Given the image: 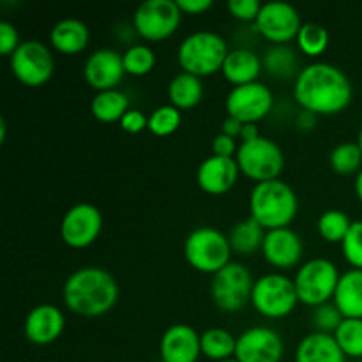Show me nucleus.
I'll return each instance as SVG.
<instances>
[{"label": "nucleus", "instance_id": "nucleus-1", "mask_svg": "<svg viewBox=\"0 0 362 362\" xmlns=\"http://www.w3.org/2000/svg\"><path fill=\"white\" fill-rule=\"evenodd\" d=\"M352 85L339 67L315 62L299 71L293 98L306 112L315 115H334L352 101Z\"/></svg>", "mask_w": 362, "mask_h": 362}, {"label": "nucleus", "instance_id": "nucleus-2", "mask_svg": "<svg viewBox=\"0 0 362 362\" xmlns=\"http://www.w3.org/2000/svg\"><path fill=\"white\" fill-rule=\"evenodd\" d=\"M119 299V285L108 271L101 267H81L67 278L64 285V303L80 317L106 315Z\"/></svg>", "mask_w": 362, "mask_h": 362}, {"label": "nucleus", "instance_id": "nucleus-3", "mask_svg": "<svg viewBox=\"0 0 362 362\" xmlns=\"http://www.w3.org/2000/svg\"><path fill=\"white\" fill-rule=\"evenodd\" d=\"M299 200L292 187L283 180H267L253 187L250 197L251 218L265 230L288 228L297 216Z\"/></svg>", "mask_w": 362, "mask_h": 362}, {"label": "nucleus", "instance_id": "nucleus-4", "mask_svg": "<svg viewBox=\"0 0 362 362\" xmlns=\"http://www.w3.org/2000/svg\"><path fill=\"white\" fill-rule=\"evenodd\" d=\"M228 53L230 49L221 35L211 30H198L180 42L177 59L184 73L202 78L221 71Z\"/></svg>", "mask_w": 362, "mask_h": 362}, {"label": "nucleus", "instance_id": "nucleus-5", "mask_svg": "<svg viewBox=\"0 0 362 362\" xmlns=\"http://www.w3.org/2000/svg\"><path fill=\"white\" fill-rule=\"evenodd\" d=\"M232 246L228 237L212 226H200L187 235L184 243V255L187 264L198 272L212 274L230 264Z\"/></svg>", "mask_w": 362, "mask_h": 362}, {"label": "nucleus", "instance_id": "nucleus-6", "mask_svg": "<svg viewBox=\"0 0 362 362\" xmlns=\"http://www.w3.org/2000/svg\"><path fill=\"white\" fill-rule=\"evenodd\" d=\"M339 278L341 274L331 260L311 258L297 271L296 279H293L299 303L311 308L327 304L329 300L334 299Z\"/></svg>", "mask_w": 362, "mask_h": 362}, {"label": "nucleus", "instance_id": "nucleus-7", "mask_svg": "<svg viewBox=\"0 0 362 362\" xmlns=\"http://www.w3.org/2000/svg\"><path fill=\"white\" fill-rule=\"evenodd\" d=\"M239 170L257 184L276 180L285 168V156L276 141L258 136L251 141H243L235 154Z\"/></svg>", "mask_w": 362, "mask_h": 362}, {"label": "nucleus", "instance_id": "nucleus-8", "mask_svg": "<svg viewBox=\"0 0 362 362\" xmlns=\"http://www.w3.org/2000/svg\"><path fill=\"white\" fill-rule=\"evenodd\" d=\"M251 303L258 313L267 318L288 317L299 303L296 283L278 272L262 276L255 281Z\"/></svg>", "mask_w": 362, "mask_h": 362}, {"label": "nucleus", "instance_id": "nucleus-9", "mask_svg": "<svg viewBox=\"0 0 362 362\" xmlns=\"http://www.w3.org/2000/svg\"><path fill=\"white\" fill-rule=\"evenodd\" d=\"M255 281L246 265L230 262L212 278L211 296L216 306L226 313H235L246 306L253 296Z\"/></svg>", "mask_w": 362, "mask_h": 362}, {"label": "nucleus", "instance_id": "nucleus-10", "mask_svg": "<svg viewBox=\"0 0 362 362\" xmlns=\"http://www.w3.org/2000/svg\"><path fill=\"white\" fill-rule=\"evenodd\" d=\"M182 11L173 0H147L134 11L133 27L147 41H163L179 28Z\"/></svg>", "mask_w": 362, "mask_h": 362}, {"label": "nucleus", "instance_id": "nucleus-11", "mask_svg": "<svg viewBox=\"0 0 362 362\" xmlns=\"http://www.w3.org/2000/svg\"><path fill=\"white\" fill-rule=\"evenodd\" d=\"M55 62L48 46L41 41H23L11 55V71L28 87H41L52 78Z\"/></svg>", "mask_w": 362, "mask_h": 362}, {"label": "nucleus", "instance_id": "nucleus-12", "mask_svg": "<svg viewBox=\"0 0 362 362\" xmlns=\"http://www.w3.org/2000/svg\"><path fill=\"white\" fill-rule=\"evenodd\" d=\"M272 105V92L260 81L233 87L226 95V112L243 124H257L271 113Z\"/></svg>", "mask_w": 362, "mask_h": 362}, {"label": "nucleus", "instance_id": "nucleus-13", "mask_svg": "<svg viewBox=\"0 0 362 362\" xmlns=\"http://www.w3.org/2000/svg\"><path fill=\"white\" fill-rule=\"evenodd\" d=\"M257 30L276 45H285L299 35L300 14L288 2H267L262 4L260 14L255 21Z\"/></svg>", "mask_w": 362, "mask_h": 362}, {"label": "nucleus", "instance_id": "nucleus-14", "mask_svg": "<svg viewBox=\"0 0 362 362\" xmlns=\"http://www.w3.org/2000/svg\"><path fill=\"white\" fill-rule=\"evenodd\" d=\"M103 228V214L95 205L78 204L66 212L60 225V235L67 246L83 250L95 243Z\"/></svg>", "mask_w": 362, "mask_h": 362}, {"label": "nucleus", "instance_id": "nucleus-15", "mask_svg": "<svg viewBox=\"0 0 362 362\" xmlns=\"http://www.w3.org/2000/svg\"><path fill=\"white\" fill-rule=\"evenodd\" d=\"M283 339L274 329L251 327L237 338L235 359L239 362H281Z\"/></svg>", "mask_w": 362, "mask_h": 362}, {"label": "nucleus", "instance_id": "nucleus-16", "mask_svg": "<svg viewBox=\"0 0 362 362\" xmlns=\"http://www.w3.org/2000/svg\"><path fill=\"white\" fill-rule=\"evenodd\" d=\"M126 69L120 53L115 49L101 48L92 53L83 66V76L87 83L98 92L113 90L122 81Z\"/></svg>", "mask_w": 362, "mask_h": 362}, {"label": "nucleus", "instance_id": "nucleus-17", "mask_svg": "<svg viewBox=\"0 0 362 362\" xmlns=\"http://www.w3.org/2000/svg\"><path fill=\"white\" fill-rule=\"evenodd\" d=\"M264 258L278 269H292L300 262L304 246L300 237L292 228H276L265 232L262 244Z\"/></svg>", "mask_w": 362, "mask_h": 362}, {"label": "nucleus", "instance_id": "nucleus-18", "mask_svg": "<svg viewBox=\"0 0 362 362\" xmlns=\"http://www.w3.org/2000/svg\"><path fill=\"white\" fill-rule=\"evenodd\" d=\"M200 336L187 324H175L166 329L159 345L163 362H197L202 356Z\"/></svg>", "mask_w": 362, "mask_h": 362}, {"label": "nucleus", "instance_id": "nucleus-19", "mask_svg": "<svg viewBox=\"0 0 362 362\" xmlns=\"http://www.w3.org/2000/svg\"><path fill=\"white\" fill-rule=\"evenodd\" d=\"M66 325L62 311L53 304H39L25 320V336L34 345H49L60 338Z\"/></svg>", "mask_w": 362, "mask_h": 362}, {"label": "nucleus", "instance_id": "nucleus-20", "mask_svg": "<svg viewBox=\"0 0 362 362\" xmlns=\"http://www.w3.org/2000/svg\"><path fill=\"white\" fill-rule=\"evenodd\" d=\"M239 172L235 158L211 156L198 166V186L209 194H223L235 186Z\"/></svg>", "mask_w": 362, "mask_h": 362}, {"label": "nucleus", "instance_id": "nucleus-21", "mask_svg": "<svg viewBox=\"0 0 362 362\" xmlns=\"http://www.w3.org/2000/svg\"><path fill=\"white\" fill-rule=\"evenodd\" d=\"M345 357L334 336L317 331L300 339L296 352V362H345Z\"/></svg>", "mask_w": 362, "mask_h": 362}, {"label": "nucleus", "instance_id": "nucleus-22", "mask_svg": "<svg viewBox=\"0 0 362 362\" xmlns=\"http://www.w3.org/2000/svg\"><path fill=\"white\" fill-rule=\"evenodd\" d=\"M262 69H264V64H262V59L257 53L247 48H237L228 53L225 64H223L221 73L225 74L230 83L239 87V85L257 81Z\"/></svg>", "mask_w": 362, "mask_h": 362}, {"label": "nucleus", "instance_id": "nucleus-23", "mask_svg": "<svg viewBox=\"0 0 362 362\" xmlns=\"http://www.w3.org/2000/svg\"><path fill=\"white\" fill-rule=\"evenodd\" d=\"M88 39H90L88 27L76 18L60 20L49 32V42L53 48L66 55L83 52L88 45Z\"/></svg>", "mask_w": 362, "mask_h": 362}, {"label": "nucleus", "instance_id": "nucleus-24", "mask_svg": "<svg viewBox=\"0 0 362 362\" xmlns=\"http://www.w3.org/2000/svg\"><path fill=\"white\" fill-rule=\"evenodd\" d=\"M334 304L345 318H362V271L352 269L341 274L334 293Z\"/></svg>", "mask_w": 362, "mask_h": 362}, {"label": "nucleus", "instance_id": "nucleus-25", "mask_svg": "<svg viewBox=\"0 0 362 362\" xmlns=\"http://www.w3.org/2000/svg\"><path fill=\"white\" fill-rule=\"evenodd\" d=\"M264 226L253 218H247L244 221L233 225L232 232H230L228 240L232 251L237 255H243V257H250L255 251L262 250V244H264L265 232Z\"/></svg>", "mask_w": 362, "mask_h": 362}, {"label": "nucleus", "instance_id": "nucleus-26", "mask_svg": "<svg viewBox=\"0 0 362 362\" xmlns=\"http://www.w3.org/2000/svg\"><path fill=\"white\" fill-rule=\"evenodd\" d=\"M168 95L175 108H194L202 101V98H204V85H202L200 78L182 71V73H179L170 81Z\"/></svg>", "mask_w": 362, "mask_h": 362}, {"label": "nucleus", "instance_id": "nucleus-27", "mask_svg": "<svg viewBox=\"0 0 362 362\" xmlns=\"http://www.w3.org/2000/svg\"><path fill=\"white\" fill-rule=\"evenodd\" d=\"M92 115L95 117L101 122H117L126 115V112L129 110V99L124 92L117 90H105L98 92L92 99Z\"/></svg>", "mask_w": 362, "mask_h": 362}, {"label": "nucleus", "instance_id": "nucleus-28", "mask_svg": "<svg viewBox=\"0 0 362 362\" xmlns=\"http://www.w3.org/2000/svg\"><path fill=\"white\" fill-rule=\"evenodd\" d=\"M200 345L202 356H205L207 359L223 362L235 357L237 338H233L226 329L212 327L207 329L200 336Z\"/></svg>", "mask_w": 362, "mask_h": 362}, {"label": "nucleus", "instance_id": "nucleus-29", "mask_svg": "<svg viewBox=\"0 0 362 362\" xmlns=\"http://www.w3.org/2000/svg\"><path fill=\"white\" fill-rule=\"evenodd\" d=\"M262 64L269 71V74L276 78H292L299 74L297 73L299 59H297L296 52L286 45L272 46L262 59Z\"/></svg>", "mask_w": 362, "mask_h": 362}, {"label": "nucleus", "instance_id": "nucleus-30", "mask_svg": "<svg viewBox=\"0 0 362 362\" xmlns=\"http://www.w3.org/2000/svg\"><path fill=\"white\" fill-rule=\"evenodd\" d=\"M331 166L339 175H352L362 170V151L359 144H339L331 152Z\"/></svg>", "mask_w": 362, "mask_h": 362}, {"label": "nucleus", "instance_id": "nucleus-31", "mask_svg": "<svg viewBox=\"0 0 362 362\" xmlns=\"http://www.w3.org/2000/svg\"><path fill=\"white\" fill-rule=\"evenodd\" d=\"M332 336L346 357H362V318H345Z\"/></svg>", "mask_w": 362, "mask_h": 362}, {"label": "nucleus", "instance_id": "nucleus-32", "mask_svg": "<svg viewBox=\"0 0 362 362\" xmlns=\"http://www.w3.org/2000/svg\"><path fill=\"white\" fill-rule=\"evenodd\" d=\"M318 233L322 235V239H325L327 243H343L349 233L352 221H350L349 216L343 211L338 209H331V211L324 212L318 219Z\"/></svg>", "mask_w": 362, "mask_h": 362}, {"label": "nucleus", "instance_id": "nucleus-33", "mask_svg": "<svg viewBox=\"0 0 362 362\" xmlns=\"http://www.w3.org/2000/svg\"><path fill=\"white\" fill-rule=\"evenodd\" d=\"M297 45L304 55H322L329 46L327 28L318 23H303L299 35H297Z\"/></svg>", "mask_w": 362, "mask_h": 362}, {"label": "nucleus", "instance_id": "nucleus-34", "mask_svg": "<svg viewBox=\"0 0 362 362\" xmlns=\"http://www.w3.org/2000/svg\"><path fill=\"white\" fill-rule=\"evenodd\" d=\"M124 69L133 76H145L156 66V53L145 45H133L122 55Z\"/></svg>", "mask_w": 362, "mask_h": 362}, {"label": "nucleus", "instance_id": "nucleus-35", "mask_svg": "<svg viewBox=\"0 0 362 362\" xmlns=\"http://www.w3.org/2000/svg\"><path fill=\"white\" fill-rule=\"evenodd\" d=\"M180 122H182L180 110L175 108L173 105H165L159 106L151 113L147 129L156 136H168V134L175 133L179 129Z\"/></svg>", "mask_w": 362, "mask_h": 362}, {"label": "nucleus", "instance_id": "nucleus-36", "mask_svg": "<svg viewBox=\"0 0 362 362\" xmlns=\"http://www.w3.org/2000/svg\"><path fill=\"white\" fill-rule=\"evenodd\" d=\"M311 320H313L317 332H325V334H331L332 332L334 334L339 325H341V322L345 320V317H343L341 311L338 310L334 303H327L315 308Z\"/></svg>", "mask_w": 362, "mask_h": 362}, {"label": "nucleus", "instance_id": "nucleus-37", "mask_svg": "<svg viewBox=\"0 0 362 362\" xmlns=\"http://www.w3.org/2000/svg\"><path fill=\"white\" fill-rule=\"evenodd\" d=\"M343 255L354 269L362 271V221H352L345 240L341 243Z\"/></svg>", "mask_w": 362, "mask_h": 362}, {"label": "nucleus", "instance_id": "nucleus-38", "mask_svg": "<svg viewBox=\"0 0 362 362\" xmlns=\"http://www.w3.org/2000/svg\"><path fill=\"white\" fill-rule=\"evenodd\" d=\"M262 4L258 0H230L228 11L233 18L240 21H257Z\"/></svg>", "mask_w": 362, "mask_h": 362}, {"label": "nucleus", "instance_id": "nucleus-39", "mask_svg": "<svg viewBox=\"0 0 362 362\" xmlns=\"http://www.w3.org/2000/svg\"><path fill=\"white\" fill-rule=\"evenodd\" d=\"M20 45L21 42L16 27L9 21H0V53L11 57Z\"/></svg>", "mask_w": 362, "mask_h": 362}, {"label": "nucleus", "instance_id": "nucleus-40", "mask_svg": "<svg viewBox=\"0 0 362 362\" xmlns=\"http://www.w3.org/2000/svg\"><path fill=\"white\" fill-rule=\"evenodd\" d=\"M120 127L129 134H138L148 127V119L140 110H127L126 115L120 119Z\"/></svg>", "mask_w": 362, "mask_h": 362}, {"label": "nucleus", "instance_id": "nucleus-41", "mask_svg": "<svg viewBox=\"0 0 362 362\" xmlns=\"http://www.w3.org/2000/svg\"><path fill=\"white\" fill-rule=\"evenodd\" d=\"M237 151H239V147L235 144V138L228 136L225 133L218 134L214 141H212V152H214V156H219V158H233Z\"/></svg>", "mask_w": 362, "mask_h": 362}, {"label": "nucleus", "instance_id": "nucleus-42", "mask_svg": "<svg viewBox=\"0 0 362 362\" xmlns=\"http://www.w3.org/2000/svg\"><path fill=\"white\" fill-rule=\"evenodd\" d=\"M177 6L186 14H202L212 7V0H177Z\"/></svg>", "mask_w": 362, "mask_h": 362}, {"label": "nucleus", "instance_id": "nucleus-43", "mask_svg": "<svg viewBox=\"0 0 362 362\" xmlns=\"http://www.w3.org/2000/svg\"><path fill=\"white\" fill-rule=\"evenodd\" d=\"M243 127H244V124L240 122V120H237L235 117L228 115L225 120H223V133L228 134V136H232V138L240 136V133H243Z\"/></svg>", "mask_w": 362, "mask_h": 362}, {"label": "nucleus", "instance_id": "nucleus-44", "mask_svg": "<svg viewBox=\"0 0 362 362\" xmlns=\"http://www.w3.org/2000/svg\"><path fill=\"white\" fill-rule=\"evenodd\" d=\"M297 126H299L300 129H313V126H315V113L303 110V113H300V115L297 117Z\"/></svg>", "mask_w": 362, "mask_h": 362}, {"label": "nucleus", "instance_id": "nucleus-45", "mask_svg": "<svg viewBox=\"0 0 362 362\" xmlns=\"http://www.w3.org/2000/svg\"><path fill=\"white\" fill-rule=\"evenodd\" d=\"M260 136V133H258L257 126L255 124H244L243 127V133H240V138H243V141H251L255 140V138Z\"/></svg>", "mask_w": 362, "mask_h": 362}, {"label": "nucleus", "instance_id": "nucleus-46", "mask_svg": "<svg viewBox=\"0 0 362 362\" xmlns=\"http://www.w3.org/2000/svg\"><path fill=\"white\" fill-rule=\"evenodd\" d=\"M356 193H357V198L361 200L362 204V170L359 173H357V179H356Z\"/></svg>", "mask_w": 362, "mask_h": 362}, {"label": "nucleus", "instance_id": "nucleus-47", "mask_svg": "<svg viewBox=\"0 0 362 362\" xmlns=\"http://www.w3.org/2000/svg\"><path fill=\"white\" fill-rule=\"evenodd\" d=\"M357 144H359V147L362 151V126H361V131H359V140H357Z\"/></svg>", "mask_w": 362, "mask_h": 362}, {"label": "nucleus", "instance_id": "nucleus-48", "mask_svg": "<svg viewBox=\"0 0 362 362\" xmlns=\"http://www.w3.org/2000/svg\"><path fill=\"white\" fill-rule=\"evenodd\" d=\"M223 362H239L235 359V357H233V359H226V361H223Z\"/></svg>", "mask_w": 362, "mask_h": 362}]
</instances>
